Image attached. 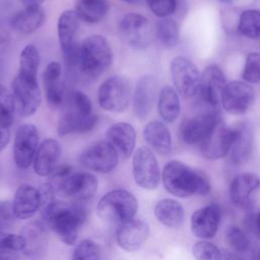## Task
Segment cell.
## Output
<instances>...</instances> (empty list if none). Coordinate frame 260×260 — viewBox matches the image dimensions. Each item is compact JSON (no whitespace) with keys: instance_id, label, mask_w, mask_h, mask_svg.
<instances>
[{"instance_id":"44dd1931","label":"cell","mask_w":260,"mask_h":260,"mask_svg":"<svg viewBox=\"0 0 260 260\" xmlns=\"http://www.w3.org/2000/svg\"><path fill=\"white\" fill-rule=\"evenodd\" d=\"M11 208L16 219L28 220L32 218L41 210L38 188L27 183L19 185L14 192Z\"/></svg>"},{"instance_id":"60d3db41","label":"cell","mask_w":260,"mask_h":260,"mask_svg":"<svg viewBox=\"0 0 260 260\" xmlns=\"http://www.w3.org/2000/svg\"><path fill=\"white\" fill-rule=\"evenodd\" d=\"M192 252L196 260H221L219 249L214 244L205 240L195 243Z\"/></svg>"},{"instance_id":"8992f818","label":"cell","mask_w":260,"mask_h":260,"mask_svg":"<svg viewBox=\"0 0 260 260\" xmlns=\"http://www.w3.org/2000/svg\"><path fill=\"white\" fill-rule=\"evenodd\" d=\"M57 195L77 202L91 199L99 190V180L89 171H73L62 178H50L49 180Z\"/></svg>"},{"instance_id":"ba28073f","label":"cell","mask_w":260,"mask_h":260,"mask_svg":"<svg viewBox=\"0 0 260 260\" xmlns=\"http://www.w3.org/2000/svg\"><path fill=\"white\" fill-rule=\"evenodd\" d=\"M132 176L138 187L154 190L158 187L161 174L155 154L148 146L138 147L132 155Z\"/></svg>"},{"instance_id":"603a6c76","label":"cell","mask_w":260,"mask_h":260,"mask_svg":"<svg viewBox=\"0 0 260 260\" xmlns=\"http://www.w3.org/2000/svg\"><path fill=\"white\" fill-rule=\"evenodd\" d=\"M62 67L59 62H50L42 75L46 101L50 109L58 110L65 102L66 93L61 79Z\"/></svg>"},{"instance_id":"7dc6e473","label":"cell","mask_w":260,"mask_h":260,"mask_svg":"<svg viewBox=\"0 0 260 260\" xmlns=\"http://www.w3.org/2000/svg\"><path fill=\"white\" fill-rule=\"evenodd\" d=\"M20 1L23 4V7H28V6H42L45 0H20Z\"/></svg>"},{"instance_id":"8fae6325","label":"cell","mask_w":260,"mask_h":260,"mask_svg":"<svg viewBox=\"0 0 260 260\" xmlns=\"http://www.w3.org/2000/svg\"><path fill=\"white\" fill-rule=\"evenodd\" d=\"M78 160L89 172L109 174L116 169L119 153L108 141L100 140L87 146L80 153Z\"/></svg>"},{"instance_id":"681fc988","label":"cell","mask_w":260,"mask_h":260,"mask_svg":"<svg viewBox=\"0 0 260 260\" xmlns=\"http://www.w3.org/2000/svg\"><path fill=\"white\" fill-rule=\"evenodd\" d=\"M256 225H257V230H258V232L260 234V212L258 213L257 218H256Z\"/></svg>"},{"instance_id":"f907efd6","label":"cell","mask_w":260,"mask_h":260,"mask_svg":"<svg viewBox=\"0 0 260 260\" xmlns=\"http://www.w3.org/2000/svg\"><path fill=\"white\" fill-rule=\"evenodd\" d=\"M122 1L127 2V3H135V2H137L138 0H122Z\"/></svg>"},{"instance_id":"5b68a950","label":"cell","mask_w":260,"mask_h":260,"mask_svg":"<svg viewBox=\"0 0 260 260\" xmlns=\"http://www.w3.org/2000/svg\"><path fill=\"white\" fill-rule=\"evenodd\" d=\"M112 56L111 45L104 36H89L79 46V69L84 75L96 78L111 65Z\"/></svg>"},{"instance_id":"7c38bea8","label":"cell","mask_w":260,"mask_h":260,"mask_svg":"<svg viewBox=\"0 0 260 260\" xmlns=\"http://www.w3.org/2000/svg\"><path fill=\"white\" fill-rule=\"evenodd\" d=\"M12 94L16 112L22 117L34 115L42 103V93L37 78L17 73L12 81Z\"/></svg>"},{"instance_id":"ac0fdd59","label":"cell","mask_w":260,"mask_h":260,"mask_svg":"<svg viewBox=\"0 0 260 260\" xmlns=\"http://www.w3.org/2000/svg\"><path fill=\"white\" fill-rule=\"evenodd\" d=\"M158 80L152 75L141 76L136 82L133 93V112L139 120L146 119L158 98Z\"/></svg>"},{"instance_id":"bcb514c9","label":"cell","mask_w":260,"mask_h":260,"mask_svg":"<svg viewBox=\"0 0 260 260\" xmlns=\"http://www.w3.org/2000/svg\"><path fill=\"white\" fill-rule=\"evenodd\" d=\"M0 260H19L17 252L0 249Z\"/></svg>"},{"instance_id":"4dcf8cb0","label":"cell","mask_w":260,"mask_h":260,"mask_svg":"<svg viewBox=\"0 0 260 260\" xmlns=\"http://www.w3.org/2000/svg\"><path fill=\"white\" fill-rule=\"evenodd\" d=\"M78 21L79 18L75 10L67 9L59 15L57 22V34L63 53H66L77 46L75 37L78 30Z\"/></svg>"},{"instance_id":"30bf717a","label":"cell","mask_w":260,"mask_h":260,"mask_svg":"<svg viewBox=\"0 0 260 260\" xmlns=\"http://www.w3.org/2000/svg\"><path fill=\"white\" fill-rule=\"evenodd\" d=\"M119 31L125 43L136 50L148 48L154 37V29L149 20L142 14L134 12L127 13L122 17Z\"/></svg>"},{"instance_id":"4fadbf2b","label":"cell","mask_w":260,"mask_h":260,"mask_svg":"<svg viewBox=\"0 0 260 260\" xmlns=\"http://www.w3.org/2000/svg\"><path fill=\"white\" fill-rule=\"evenodd\" d=\"M39 131L31 123L20 125L13 138V160L17 169L27 170L34 161L40 145Z\"/></svg>"},{"instance_id":"f546056e","label":"cell","mask_w":260,"mask_h":260,"mask_svg":"<svg viewBox=\"0 0 260 260\" xmlns=\"http://www.w3.org/2000/svg\"><path fill=\"white\" fill-rule=\"evenodd\" d=\"M153 213L162 225L170 229H178L184 222V208L180 202L172 198L158 200L154 205Z\"/></svg>"},{"instance_id":"f5cc1de1","label":"cell","mask_w":260,"mask_h":260,"mask_svg":"<svg viewBox=\"0 0 260 260\" xmlns=\"http://www.w3.org/2000/svg\"><path fill=\"white\" fill-rule=\"evenodd\" d=\"M257 260H260V250L258 252V255H257Z\"/></svg>"},{"instance_id":"9c48e42d","label":"cell","mask_w":260,"mask_h":260,"mask_svg":"<svg viewBox=\"0 0 260 260\" xmlns=\"http://www.w3.org/2000/svg\"><path fill=\"white\" fill-rule=\"evenodd\" d=\"M170 72L176 91L184 99H190L199 91L201 74L190 59L183 56L175 57L171 61Z\"/></svg>"},{"instance_id":"2e32d148","label":"cell","mask_w":260,"mask_h":260,"mask_svg":"<svg viewBox=\"0 0 260 260\" xmlns=\"http://www.w3.org/2000/svg\"><path fill=\"white\" fill-rule=\"evenodd\" d=\"M254 89L249 83L234 80L226 83L220 102L223 109L234 116L245 114L254 102Z\"/></svg>"},{"instance_id":"f35d334b","label":"cell","mask_w":260,"mask_h":260,"mask_svg":"<svg viewBox=\"0 0 260 260\" xmlns=\"http://www.w3.org/2000/svg\"><path fill=\"white\" fill-rule=\"evenodd\" d=\"M230 247L237 253H246L251 248V242L246 234L238 226H230L225 233Z\"/></svg>"},{"instance_id":"e0dca14e","label":"cell","mask_w":260,"mask_h":260,"mask_svg":"<svg viewBox=\"0 0 260 260\" xmlns=\"http://www.w3.org/2000/svg\"><path fill=\"white\" fill-rule=\"evenodd\" d=\"M150 234L148 224L139 218H132L118 224L115 232L117 245L125 252L138 251L147 241Z\"/></svg>"},{"instance_id":"ee69618b","label":"cell","mask_w":260,"mask_h":260,"mask_svg":"<svg viewBox=\"0 0 260 260\" xmlns=\"http://www.w3.org/2000/svg\"><path fill=\"white\" fill-rule=\"evenodd\" d=\"M39 194H40V201H41V210L44 209L45 207L49 206L50 204H52L54 201H56V190L53 186V184L48 181V182H44L42 183L39 187Z\"/></svg>"},{"instance_id":"5bb4252c","label":"cell","mask_w":260,"mask_h":260,"mask_svg":"<svg viewBox=\"0 0 260 260\" xmlns=\"http://www.w3.org/2000/svg\"><path fill=\"white\" fill-rule=\"evenodd\" d=\"M220 120L217 109H208L185 119L180 126V136L186 144L201 143Z\"/></svg>"},{"instance_id":"7bdbcfd3","label":"cell","mask_w":260,"mask_h":260,"mask_svg":"<svg viewBox=\"0 0 260 260\" xmlns=\"http://www.w3.org/2000/svg\"><path fill=\"white\" fill-rule=\"evenodd\" d=\"M0 249L22 252L24 249V239L20 234L0 231Z\"/></svg>"},{"instance_id":"9a60e30c","label":"cell","mask_w":260,"mask_h":260,"mask_svg":"<svg viewBox=\"0 0 260 260\" xmlns=\"http://www.w3.org/2000/svg\"><path fill=\"white\" fill-rule=\"evenodd\" d=\"M234 140V127L228 126L220 120L200 143L201 154L209 160L222 158L230 153Z\"/></svg>"},{"instance_id":"d4e9b609","label":"cell","mask_w":260,"mask_h":260,"mask_svg":"<svg viewBox=\"0 0 260 260\" xmlns=\"http://www.w3.org/2000/svg\"><path fill=\"white\" fill-rule=\"evenodd\" d=\"M220 210L217 204H209L197 209L191 216V230L195 237L206 240L213 238L217 232Z\"/></svg>"},{"instance_id":"836d02e7","label":"cell","mask_w":260,"mask_h":260,"mask_svg":"<svg viewBox=\"0 0 260 260\" xmlns=\"http://www.w3.org/2000/svg\"><path fill=\"white\" fill-rule=\"evenodd\" d=\"M154 35L161 46L174 48L180 41V30L177 22L171 18H161L155 24Z\"/></svg>"},{"instance_id":"484cf974","label":"cell","mask_w":260,"mask_h":260,"mask_svg":"<svg viewBox=\"0 0 260 260\" xmlns=\"http://www.w3.org/2000/svg\"><path fill=\"white\" fill-rule=\"evenodd\" d=\"M45 19L46 13L42 6H28L15 12L9 23L16 32L29 35L38 30L44 24Z\"/></svg>"},{"instance_id":"ab89813d","label":"cell","mask_w":260,"mask_h":260,"mask_svg":"<svg viewBox=\"0 0 260 260\" xmlns=\"http://www.w3.org/2000/svg\"><path fill=\"white\" fill-rule=\"evenodd\" d=\"M243 78L247 83L256 84L260 82V53H250L245 62Z\"/></svg>"},{"instance_id":"4316f807","label":"cell","mask_w":260,"mask_h":260,"mask_svg":"<svg viewBox=\"0 0 260 260\" xmlns=\"http://www.w3.org/2000/svg\"><path fill=\"white\" fill-rule=\"evenodd\" d=\"M143 138L152 151L167 155L172 151V135L165 123L153 120L143 129Z\"/></svg>"},{"instance_id":"52a82bcc","label":"cell","mask_w":260,"mask_h":260,"mask_svg":"<svg viewBox=\"0 0 260 260\" xmlns=\"http://www.w3.org/2000/svg\"><path fill=\"white\" fill-rule=\"evenodd\" d=\"M132 94L130 80L122 75H114L104 80L98 89L100 107L110 113H123L129 107Z\"/></svg>"},{"instance_id":"f1b7e54d","label":"cell","mask_w":260,"mask_h":260,"mask_svg":"<svg viewBox=\"0 0 260 260\" xmlns=\"http://www.w3.org/2000/svg\"><path fill=\"white\" fill-rule=\"evenodd\" d=\"M260 188V178L252 173L240 174L233 180L230 187L232 201L241 207H246L250 202L251 194Z\"/></svg>"},{"instance_id":"ffe728a7","label":"cell","mask_w":260,"mask_h":260,"mask_svg":"<svg viewBox=\"0 0 260 260\" xmlns=\"http://www.w3.org/2000/svg\"><path fill=\"white\" fill-rule=\"evenodd\" d=\"M225 85L226 81L221 69L216 65H209L201 75L199 87L201 101L210 109H216Z\"/></svg>"},{"instance_id":"e575fe53","label":"cell","mask_w":260,"mask_h":260,"mask_svg":"<svg viewBox=\"0 0 260 260\" xmlns=\"http://www.w3.org/2000/svg\"><path fill=\"white\" fill-rule=\"evenodd\" d=\"M237 30L243 37L258 40L260 38V10H244L239 17Z\"/></svg>"},{"instance_id":"d6a6232c","label":"cell","mask_w":260,"mask_h":260,"mask_svg":"<svg viewBox=\"0 0 260 260\" xmlns=\"http://www.w3.org/2000/svg\"><path fill=\"white\" fill-rule=\"evenodd\" d=\"M108 11V0H77L75 6V12L78 18L87 23L102 21Z\"/></svg>"},{"instance_id":"7402d4cb","label":"cell","mask_w":260,"mask_h":260,"mask_svg":"<svg viewBox=\"0 0 260 260\" xmlns=\"http://www.w3.org/2000/svg\"><path fill=\"white\" fill-rule=\"evenodd\" d=\"M62 147L58 140L46 138L43 140L36 152L32 169L39 177H50L55 169L60 165Z\"/></svg>"},{"instance_id":"3957f363","label":"cell","mask_w":260,"mask_h":260,"mask_svg":"<svg viewBox=\"0 0 260 260\" xmlns=\"http://www.w3.org/2000/svg\"><path fill=\"white\" fill-rule=\"evenodd\" d=\"M165 189L181 198L193 195H206L210 192L207 176L201 171L190 168L179 160H171L165 165L161 173Z\"/></svg>"},{"instance_id":"277c9868","label":"cell","mask_w":260,"mask_h":260,"mask_svg":"<svg viewBox=\"0 0 260 260\" xmlns=\"http://www.w3.org/2000/svg\"><path fill=\"white\" fill-rule=\"evenodd\" d=\"M95 210L102 220L120 224L135 217L138 211V200L126 189H113L99 199Z\"/></svg>"},{"instance_id":"d590c367","label":"cell","mask_w":260,"mask_h":260,"mask_svg":"<svg viewBox=\"0 0 260 260\" xmlns=\"http://www.w3.org/2000/svg\"><path fill=\"white\" fill-rule=\"evenodd\" d=\"M40 66V53L36 46L28 44L20 52L18 73L27 77L37 78Z\"/></svg>"},{"instance_id":"83f0119b","label":"cell","mask_w":260,"mask_h":260,"mask_svg":"<svg viewBox=\"0 0 260 260\" xmlns=\"http://www.w3.org/2000/svg\"><path fill=\"white\" fill-rule=\"evenodd\" d=\"M235 140L230 151V158L234 165H243L249 160L253 150V134L246 122H240L235 127Z\"/></svg>"},{"instance_id":"7a4b0ae2","label":"cell","mask_w":260,"mask_h":260,"mask_svg":"<svg viewBox=\"0 0 260 260\" xmlns=\"http://www.w3.org/2000/svg\"><path fill=\"white\" fill-rule=\"evenodd\" d=\"M58 124L57 133L64 137L74 133H87L94 129L99 117L92 113V104L89 96L82 90L73 89L68 94L63 105Z\"/></svg>"},{"instance_id":"6da1fadb","label":"cell","mask_w":260,"mask_h":260,"mask_svg":"<svg viewBox=\"0 0 260 260\" xmlns=\"http://www.w3.org/2000/svg\"><path fill=\"white\" fill-rule=\"evenodd\" d=\"M42 221L67 246H75L78 234L87 216L86 209L77 203L54 201L41 210Z\"/></svg>"},{"instance_id":"d6986e66","label":"cell","mask_w":260,"mask_h":260,"mask_svg":"<svg viewBox=\"0 0 260 260\" xmlns=\"http://www.w3.org/2000/svg\"><path fill=\"white\" fill-rule=\"evenodd\" d=\"M48 228L42 220L27 222L19 233L24 239L23 255L30 260L42 259L48 248Z\"/></svg>"},{"instance_id":"816d5d0a","label":"cell","mask_w":260,"mask_h":260,"mask_svg":"<svg viewBox=\"0 0 260 260\" xmlns=\"http://www.w3.org/2000/svg\"><path fill=\"white\" fill-rule=\"evenodd\" d=\"M219 1H221V2H223V3H230L232 0H219Z\"/></svg>"},{"instance_id":"cb8c5ba5","label":"cell","mask_w":260,"mask_h":260,"mask_svg":"<svg viewBox=\"0 0 260 260\" xmlns=\"http://www.w3.org/2000/svg\"><path fill=\"white\" fill-rule=\"evenodd\" d=\"M108 141L124 158L133 155L136 145V131L128 122H117L112 124L106 131Z\"/></svg>"},{"instance_id":"8d00e7d4","label":"cell","mask_w":260,"mask_h":260,"mask_svg":"<svg viewBox=\"0 0 260 260\" xmlns=\"http://www.w3.org/2000/svg\"><path fill=\"white\" fill-rule=\"evenodd\" d=\"M15 111L16 107L12 92L0 84V128L9 129L14 121Z\"/></svg>"},{"instance_id":"1f68e13d","label":"cell","mask_w":260,"mask_h":260,"mask_svg":"<svg viewBox=\"0 0 260 260\" xmlns=\"http://www.w3.org/2000/svg\"><path fill=\"white\" fill-rule=\"evenodd\" d=\"M157 113L167 123H174L180 116L181 104L179 93L170 85L160 88L157 98Z\"/></svg>"},{"instance_id":"74e56055","label":"cell","mask_w":260,"mask_h":260,"mask_svg":"<svg viewBox=\"0 0 260 260\" xmlns=\"http://www.w3.org/2000/svg\"><path fill=\"white\" fill-rule=\"evenodd\" d=\"M102 249L91 239H83L74 246L70 260H101Z\"/></svg>"},{"instance_id":"c3c4849f","label":"cell","mask_w":260,"mask_h":260,"mask_svg":"<svg viewBox=\"0 0 260 260\" xmlns=\"http://www.w3.org/2000/svg\"><path fill=\"white\" fill-rule=\"evenodd\" d=\"M225 260H243L242 258H240V257H238L237 255H234V254H229V255H226V257H225Z\"/></svg>"},{"instance_id":"b9f144b4","label":"cell","mask_w":260,"mask_h":260,"mask_svg":"<svg viewBox=\"0 0 260 260\" xmlns=\"http://www.w3.org/2000/svg\"><path fill=\"white\" fill-rule=\"evenodd\" d=\"M150 11L159 18H167L175 13L177 9V0H145Z\"/></svg>"},{"instance_id":"f6af8a7d","label":"cell","mask_w":260,"mask_h":260,"mask_svg":"<svg viewBox=\"0 0 260 260\" xmlns=\"http://www.w3.org/2000/svg\"><path fill=\"white\" fill-rule=\"evenodd\" d=\"M9 139H10L9 129L0 128V152H2L5 149V147L9 142Z\"/></svg>"}]
</instances>
